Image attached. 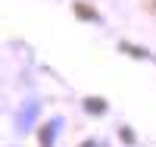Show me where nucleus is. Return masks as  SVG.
<instances>
[{"instance_id": "nucleus-1", "label": "nucleus", "mask_w": 156, "mask_h": 147, "mask_svg": "<svg viewBox=\"0 0 156 147\" xmlns=\"http://www.w3.org/2000/svg\"><path fill=\"white\" fill-rule=\"evenodd\" d=\"M87 110L90 113H103V100H87Z\"/></svg>"}]
</instances>
